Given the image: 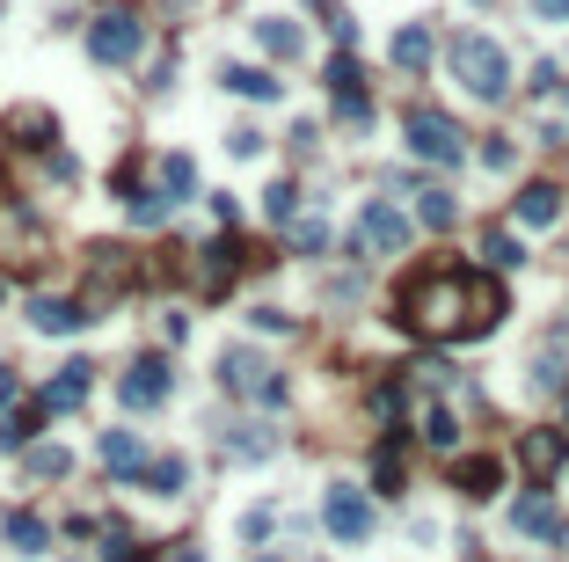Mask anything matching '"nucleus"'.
Wrapping results in <instances>:
<instances>
[{
    "label": "nucleus",
    "instance_id": "nucleus-1",
    "mask_svg": "<svg viewBox=\"0 0 569 562\" xmlns=\"http://www.w3.org/2000/svg\"><path fill=\"white\" fill-rule=\"evenodd\" d=\"M395 329L416 344H460L467 329V270L460 264H424L395 293Z\"/></svg>",
    "mask_w": 569,
    "mask_h": 562
},
{
    "label": "nucleus",
    "instance_id": "nucleus-2",
    "mask_svg": "<svg viewBox=\"0 0 569 562\" xmlns=\"http://www.w3.org/2000/svg\"><path fill=\"white\" fill-rule=\"evenodd\" d=\"M446 73L460 81L467 103H482V110H497L504 95H511V52H504L497 37H482V30H460L446 44Z\"/></svg>",
    "mask_w": 569,
    "mask_h": 562
},
{
    "label": "nucleus",
    "instance_id": "nucleus-3",
    "mask_svg": "<svg viewBox=\"0 0 569 562\" xmlns=\"http://www.w3.org/2000/svg\"><path fill=\"white\" fill-rule=\"evenodd\" d=\"M416 212L402 205V197H365L358 205V219H350V234H344V256L350 264H373V256H409L416 248Z\"/></svg>",
    "mask_w": 569,
    "mask_h": 562
},
{
    "label": "nucleus",
    "instance_id": "nucleus-4",
    "mask_svg": "<svg viewBox=\"0 0 569 562\" xmlns=\"http://www.w3.org/2000/svg\"><path fill=\"white\" fill-rule=\"evenodd\" d=\"M402 154L424 161V168H460V161H467L460 117L438 110V103H409V110H402Z\"/></svg>",
    "mask_w": 569,
    "mask_h": 562
},
{
    "label": "nucleus",
    "instance_id": "nucleus-5",
    "mask_svg": "<svg viewBox=\"0 0 569 562\" xmlns=\"http://www.w3.org/2000/svg\"><path fill=\"white\" fill-rule=\"evenodd\" d=\"M248 264H256V248H248L234 227H220L212 242H190V248H183V278L197 285L205 299H226L234 285H242V270H248Z\"/></svg>",
    "mask_w": 569,
    "mask_h": 562
},
{
    "label": "nucleus",
    "instance_id": "nucleus-6",
    "mask_svg": "<svg viewBox=\"0 0 569 562\" xmlns=\"http://www.w3.org/2000/svg\"><path fill=\"white\" fill-rule=\"evenodd\" d=\"M81 44H88V67H132L139 52H146V16L139 8H95V16L81 22Z\"/></svg>",
    "mask_w": 569,
    "mask_h": 562
},
{
    "label": "nucleus",
    "instance_id": "nucleus-7",
    "mask_svg": "<svg viewBox=\"0 0 569 562\" xmlns=\"http://www.w3.org/2000/svg\"><path fill=\"white\" fill-rule=\"evenodd\" d=\"M322 527H328V541L365 548V541H373V527H379L373 490H358V482H328V490H322Z\"/></svg>",
    "mask_w": 569,
    "mask_h": 562
},
{
    "label": "nucleus",
    "instance_id": "nucleus-8",
    "mask_svg": "<svg viewBox=\"0 0 569 562\" xmlns=\"http://www.w3.org/2000/svg\"><path fill=\"white\" fill-rule=\"evenodd\" d=\"M118 402L132 409V417H146V409H169V402H175V366H169V351H139L132 366L118 372Z\"/></svg>",
    "mask_w": 569,
    "mask_h": 562
},
{
    "label": "nucleus",
    "instance_id": "nucleus-9",
    "mask_svg": "<svg viewBox=\"0 0 569 562\" xmlns=\"http://www.w3.org/2000/svg\"><path fill=\"white\" fill-rule=\"evenodd\" d=\"M518 468H526V482H555L569 468V423H526L518 431Z\"/></svg>",
    "mask_w": 569,
    "mask_h": 562
},
{
    "label": "nucleus",
    "instance_id": "nucleus-10",
    "mask_svg": "<svg viewBox=\"0 0 569 562\" xmlns=\"http://www.w3.org/2000/svg\"><path fill=\"white\" fill-rule=\"evenodd\" d=\"M277 446H285V431H277L271 417H234V423H220V460H234V468H256V460H271Z\"/></svg>",
    "mask_w": 569,
    "mask_h": 562
},
{
    "label": "nucleus",
    "instance_id": "nucleus-11",
    "mask_svg": "<svg viewBox=\"0 0 569 562\" xmlns=\"http://www.w3.org/2000/svg\"><path fill=\"white\" fill-rule=\"evenodd\" d=\"M511 533H526V541H540V548H562V541H569V519H562V504L548 497V482L518 490V504H511Z\"/></svg>",
    "mask_w": 569,
    "mask_h": 562
},
{
    "label": "nucleus",
    "instance_id": "nucleus-12",
    "mask_svg": "<svg viewBox=\"0 0 569 562\" xmlns=\"http://www.w3.org/2000/svg\"><path fill=\"white\" fill-rule=\"evenodd\" d=\"M212 380H220L226 402H248V395L271 380V358H263L256 344H220V358H212Z\"/></svg>",
    "mask_w": 569,
    "mask_h": 562
},
{
    "label": "nucleus",
    "instance_id": "nucleus-13",
    "mask_svg": "<svg viewBox=\"0 0 569 562\" xmlns=\"http://www.w3.org/2000/svg\"><path fill=\"white\" fill-rule=\"evenodd\" d=\"M504 329V278L497 270H467V329L460 344H482V336Z\"/></svg>",
    "mask_w": 569,
    "mask_h": 562
},
{
    "label": "nucleus",
    "instance_id": "nucleus-14",
    "mask_svg": "<svg viewBox=\"0 0 569 562\" xmlns=\"http://www.w3.org/2000/svg\"><path fill=\"white\" fill-rule=\"evenodd\" d=\"M22 315H30L37 336H81L88 321H95V307H88V299H73V293H30V307H22Z\"/></svg>",
    "mask_w": 569,
    "mask_h": 562
},
{
    "label": "nucleus",
    "instance_id": "nucleus-15",
    "mask_svg": "<svg viewBox=\"0 0 569 562\" xmlns=\"http://www.w3.org/2000/svg\"><path fill=\"white\" fill-rule=\"evenodd\" d=\"M0 140L22 146V154H52V146H59V117L44 103H16L8 117H0Z\"/></svg>",
    "mask_w": 569,
    "mask_h": 562
},
{
    "label": "nucleus",
    "instance_id": "nucleus-16",
    "mask_svg": "<svg viewBox=\"0 0 569 562\" xmlns=\"http://www.w3.org/2000/svg\"><path fill=\"white\" fill-rule=\"evenodd\" d=\"M95 395V366L88 358H67V366L52 372V380L37 387V402H44V417H73V409Z\"/></svg>",
    "mask_w": 569,
    "mask_h": 562
},
{
    "label": "nucleus",
    "instance_id": "nucleus-17",
    "mask_svg": "<svg viewBox=\"0 0 569 562\" xmlns=\"http://www.w3.org/2000/svg\"><path fill=\"white\" fill-rule=\"evenodd\" d=\"M562 219V183L555 176H534V183H518V197H511V227H555Z\"/></svg>",
    "mask_w": 569,
    "mask_h": 562
},
{
    "label": "nucleus",
    "instance_id": "nucleus-18",
    "mask_svg": "<svg viewBox=\"0 0 569 562\" xmlns=\"http://www.w3.org/2000/svg\"><path fill=\"white\" fill-rule=\"evenodd\" d=\"M409 402H416V395H409ZM416 431H424V439H431V446H438L446 460L460 453V409H453V395H446V387L416 402Z\"/></svg>",
    "mask_w": 569,
    "mask_h": 562
},
{
    "label": "nucleus",
    "instance_id": "nucleus-19",
    "mask_svg": "<svg viewBox=\"0 0 569 562\" xmlns=\"http://www.w3.org/2000/svg\"><path fill=\"white\" fill-rule=\"evenodd\" d=\"M95 460H103L110 482H139V474H146V439L118 423V431H103V439H95Z\"/></svg>",
    "mask_w": 569,
    "mask_h": 562
},
{
    "label": "nucleus",
    "instance_id": "nucleus-20",
    "mask_svg": "<svg viewBox=\"0 0 569 562\" xmlns=\"http://www.w3.org/2000/svg\"><path fill=\"white\" fill-rule=\"evenodd\" d=\"M453 490H460L467 504H489V497L504 490V460L497 453H453Z\"/></svg>",
    "mask_w": 569,
    "mask_h": 562
},
{
    "label": "nucleus",
    "instance_id": "nucleus-21",
    "mask_svg": "<svg viewBox=\"0 0 569 562\" xmlns=\"http://www.w3.org/2000/svg\"><path fill=\"white\" fill-rule=\"evenodd\" d=\"M220 89L242 95V103H285V81L271 67H248V59H226L220 67Z\"/></svg>",
    "mask_w": 569,
    "mask_h": 562
},
{
    "label": "nucleus",
    "instance_id": "nucleus-22",
    "mask_svg": "<svg viewBox=\"0 0 569 562\" xmlns=\"http://www.w3.org/2000/svg\"><path fill=\"white\" fill-rule=\"evenodd\" d=\"M387 59H395V73L424 81V73H431V59H438V37H431V22H402V30H395V44H387Z\"/></svg>",
    "mask_w": 569,
    "mask_h": 562
},
{
    "label": "nucleus",
    "instance_id": "nucleus-23",
    "mask_svg": "<svg viewBox=\"0 0 569 562\" xmlns=\"http://www.w3.org/2000/svg\"><path fill=\"white\" fill-rule=\"evenodd\" d=\"M402 490H409V439L387 431L373 446V497H402Z\"/></svg>",
    "mask_w": 569,
    "mask_h": 562
},
{
    "label": "nucleus",
    "instance_id": "nucleus-24",
    "mask_svg": "<svg viewBox=\"0 0 569 562\" xmlns=\"http://www.w3.org/2000/svg\"><path fill=\"white\" fill-rule=\"evenodd\" d=\"M409 197H416L409 212H416V227H424V234H453V227H460V197H453L446 183H416Z\"/></svg>",
    "mask_w": 569,
    "mask_h": 562
},
{
    "label": "nucleus",
    "instance_id": "nucleus-25",
    "mask_svg": "<svg viewBox=\"0 0 569 562\" xmlns=\"http://www.w3.org/2000/svg\"><path fill=\"white\" fill-rule=\"evenodd\" d=\"M482 264L497 270V278H511V270H526V234L511 227V219H497V227H482Z\"/></svg>",
    "mask_w": 569,
    "mask_h": 562
},
{
    "label": "nucleus",
    "instance_id": "nucleus-26",
    "mask_svg": "<svg viewBox=\"0 0 569 562\" xmlns=\"http://www.w3.org/2000/svg\"><path fill=\"white\" fill-rule=\"evenodd\" d=\"M256 44H263L271 59H285V67H299V59H307V30H299L293 16H263V22H256Z\"/></svg>",
    "mask_w": 569,
    "mask_h": 562
},
{
    "label": "nucleus",
    "instance_id": "nucleus-27",
    "mask_svg": "<svg viewBox=\"0 0 569 562\" xmlns=\"http://www.w3.org/2000/svg\"><path fill=\"white\" fill-rule=\"evenodd\" d=\"M0 541L16 548V555H52V527H44L37 511H8V519H0Z\"/></svg>",
    "mask_w": 569,
    "mask_h": 562
},
{
    "label": "nucleus",
    "instance_id": "nucleus-28",
    "mask_svg": "<svg viewBox=\"0 0 569 562\" xmlns=\"http://www.w3.org/2000/svg\"><path fill=\"white\" fill-rule=\"evenodd\" d=\"M154 191L169 197V205H190V197H197V161L190 154H161L154 161Z\"/></svg>",
    "mask_w": 569,
    "mask_h": 562
},
{
    "label": "nucleus",
    "instance_id": "nucleus-29",
    "mask_svg": "<svg viewBox=\"0 0 569 562\" xmlns=\"http://www.w3.org/2000/svg\"><path fill=\"white\" fill-rule=\"evenodd\" d=\"M277 234H285V248H299V256H328V219H322V205H314V197L299 205V219H285Z\"/></svg>",
    "mask_w": 569,
    "mask_h": 562
},
{
    "label": "nucleus",
    "instance_id": "nucleus-30",
    "mask_svg": "<svg viewBox=\"0 0 569 562\" xmlns=\"http://www.w3.org/2000/svg\"><path fill=\"white\" fill-rule=\"evenodd\" d=\"M146 497H190V460L183 453H146Z\"/></svg>",
    "mask_w": 569,
    "mask_h": 562
},
{
    "label": "nucleus",
    "instance_id": "nucleus-31",
    "mask_svg": "<svg viewBox=\"0 0 569 562\" xmlns=\"http://www.w3.org/2000/svg\"><path fill=\"white\" fill-rule=\"evenodd\" d=\"M328 110H336V124H344L350 140H365V132H373V95H365V81H350V89H328Z\"/></svg>",
    "mask_w": 569,
    "mask_h": 562
},
{
    "label": "nucleus",
    "instance_id": "nucleus-32",
    "mask_svg": "<svg viewBox=\"0 0 569 562\" xmlns=\"http://www.w3.org/2000/svg\"><path fill=\"white\" fill-rule=\"evenodd\" d=\"M37 431H44V402H16L8 417H0V453H22V446H37Z\"/></svg>",
    "mask_w": 569,
    "mask_h": 562
},
{
    "label": "nucleus",
    "instance_id": "nucleus-33",
    "mask_svg": "<svg viewBox=\"0 0 569 562\" xmlns=\"http://www.w3.org/2000/svg\"><path fill=\"white\" fill-rule=\"evenodd\" d=\"M22 474H30V482H67L73 453L67 446H22Z\"/></svg>",
    "mask_w": 569,
    "mask_h": 562
},
{
    "label": "nucleus",
    "instance_id": "nucleus-34",
    "mask_svg": "<svg viewBox=\"0 0 569 562\" xmlns=\"http://www.w3.org/2000/svg\"><path fill=\"white\" fill-rule=\"evenodd\" d=\"M299 205H307V191H299L293 176H277L271 191H263V219H271V227H285V219H299Z\"/></svg>",
    "mask_w": 569,
    "mask_h": 562
},
{
    "label": "nucleus",
    "instance_id": "nucleus-35",
    "mask_svg": "<svg viewBox=\"0 0 569 562\" xmlns=\"http://www.w3.org/2000/svg\"><path fill=\"white\" fill-rule=\"evenodd\" d=\"M307 8H314V16H322V30L336 37V44H344V52H350V44H358V16H350L344 0H307Z\"/></svg>",
    "mask_w": 569,
    "mask_h": 562
},
{
    "label": "nucleus",
    "instance_id": "nucleus-36",
    "mask_svg": "<svg viewBox=\"0 0 569 562\" xmlns=\"http://www.w3.org/2000/svg\"><path fill=\"white\" fill-rule=\"evenodd\" d=\"M139 191H146V161H139V154H124L118 168H110V197H118V205H132Z\"/></svg>",
    "mask_w": 569,
    "mask_h": 562
},
{
    "label": "nucleus",
    "instance_id": "nucleus-37",
    "mask_svg": "<svg viewBox=\"0 0 569 562\" xmlns=\"http://www.w3.org/2000/svg\"><path fill=\"white\" fill-rule=\"evenodd\" d=\"M475 161H482L489 176H511V168H518V146H511V132H489V140H482V154H475Z\"/></svg>",
    "mask_w": 569,
    "mask_h": 562
},
{
    "label": "nucleus",
    "instance_id": "nucleus-38",
    "mask_svg": "<svg viewBox=\"0 0 569 562\" xmlns=\"http://www.w3.org/2000/svg\"><path fill=\"white\" fill-rule=\"evenodd\" d=\"M285 402H293V380H285V372L271 366V380H263L256 395H248V409H263V417H277V409H285Z\"/></svg>",
    "mask_w": 569,
    "mask_h": 562
},
{
    "label": "nucleus",
    "instance_id": "nucleus-39",
    "mask_svg": "<svg viewBox=\"0 0 569 562\" xmlns=\"http://www.w3.org/2000/svg\"><path fill=\"white\" fill-rule=\"evenodd\" d=\"M248 329H256V336H299V321L285 315V307H271V299H263V307H248Z\"/></svg>",
    "mask_w": 569,
    "mask_h": 562
},
{
    "label": "nucleus",
    "instance_id": "nucleus-40",
    "mask_svg": "<svg viewBox=\"0 0 569 562\" xmlns=\"http://www.w3.org/2000/svg\"><path fill=\"white\" fill-rule=\"evenodd\" d=\"M271 533H277V504H256V511L242 519V541H248V548H263Z\"/></svg>",
    "mask_w": 569,
    "mask_h": 562
},
{
    "label": "nucleus",
    "instance_id": "nucleus-41",
    "mask_svg": "<svg viewBox=\"0 0 569 562\" xmlns=\"http://www.w3.org/2000/svg\"><path fill=\"white\" fill-rule=\"evenodd\" d=\"M263 146H271V140H263L256 124H234V132H226V154H234V161H256Z\"/></svg>",
    "mask_w": 569,
    "mask_h": 562
},
{
    "label": "nucleus",
    "instance_id": "nucleus-42",
    "mask_svg": "<svg viewBox=\"0 0 569 562\" xmlns=\"http://www.w3.org/2000/svg\"><path fill=\"white\" fill-rule=\"evenodd\" d=\"M139 89H146V95H169V89H175V44L154 59V67H146V81H139Z\"/></svg>",
    "mask_w": 569,
    "mask_h": 562
},
{
    "label": "nucleus",
    "instance_id": "nucleus-43",
    "mask_svg": "<svg viewBox=\"0 0 569 562\" xmlns=\"http://www.w3.org/2000/svg\"><path fill=\"white\" fill-rule=\"evenodd\" d=\"M562 89V67L555 59H534V73H526V95H555Z\"/></svg>",
    "mask_w": 569,
    "mask_h": 562
},
{
    "label": "nucleus",
    "instance_id": "nucleus-44",
    "mask_svg": "<svg viewBox=\"0 0 569 562\" xmlns=\"http://www.w3.org/2000/svg\"><path fill=\"white\" fill-rule=\"evenodd\" d=\"M205 205H212V219H220V227H242V197H234V191H212Z\"/></svg>",
    "mask_w": 569,
    "mask_h": 562
},
{
    "label": "nucleus",
    "instance_id": "nucleus-45",
    "mask_svg": "<svg viewBox=\"0 0 569 562\" xmlns=\"http://www.w3.org/2000/svg\"><path fill=\"white\" fill-rule=\"evenodd\" d=\"M44 176H52V183H73V176H81V161H73L67 146H52V154H44Z\"/></svg>",
    "mask_w": 569,
    "mask_h": 562
},
{
    "label": "nucleus",
    "instance_id": "nucleus-46",
    "mask_svg": "<svg viewBox=\"0 0 569 562\" xmlns=\"http://www.w3.org/2000/svg\"><path fill=\"white\" fill-rule=\"evenodd\" d=\"M16 402H22V372L0 358V409H16Z\"/></svg>",
    "mask_w": 569,
    "mask_h": 562
},
{
    "label": "nucleus",
    "instance_id": "nucleus-47",
    "mask_svg": "<svg viewBox=\"0 0 569 562\" xmlns=\"http://www.w3.org/2000/svg\"><path fill=\"white\" fill-rule=\"evenodd\" d=\"M526 16L534 22H569V0H526Z\"/></svg>",
    "mask_w": 569,
    "mask_h": 562
},
{
    "label": "nucleus",
    "instance_id": "nucleus-48",
    "mask_svg": "<svg viewBox=\"0 0 569 562\" xmlns=\"http://www.w3.org/2000/svg\"><path fill=\"white\" fill-rule=\"evenodd\" d=\"M314 146H322V124L299 117V124H293V154H314Z\"/></svg>",
    "mask_w": 569,
    "mask_h": 562
},
{
    "label": "nucleus",
    "instance_id": "nucleus-49",
    "mask_svg": "<svg viewBox=\"0 0 569 562\" xmlns=\"http://www.w3.org/2000/svg\"><path fill=\"white\" fill-rule=\"evenodd\" d=\"M183 336H190V315H161V344H169V351L183 344Z\"/></svg>",
    "mask_w": 569,
    "mask_h": 562
},
{
    "label": "nucleus",
    "instance_id": "nucleus-50",
    "mask_svg": "<svg viewBox=\"0 0 569 562\" xmlns=\"http://www.w3.org/2000/svg\"><path fill=\"white\" fill-rule=\"evenodd\" d=\"M161 562H205V555H197V548L183 541V548H175V555H161Z\"/></svg>",
    "mask_w": 569,
    "mask_h": 562
},
{
    "label": "nucleus",
    "instance_id": "nucleus-51",
    "mask_svg": "<svg viewBox=\"0 0 569 562\" xmlns=\"http://www.w3.org/2000/svg\"><path fill=\"white\" fill-rule=\"evenodd\" d=\"M124 562H161V555H146V548H139V555H124Z\"/></svg>",
    "mask_w": 569,
    "mask_h": 562
},
{
    "label": "nucleus",
    "instance_id": "nucleus-52",
    "mask_svg": "<svg viewBox=\"0 0 569 562\" xmlns=\"http://www.w3.org/2000/svg\"><path fill=\"white\" fill-rule=\"evenodd\" d=\"M0 307H8V270H0Z\"/></svg>",
    "mask_w": 569,
    "mask_h": 562
},
{
    "label": "nucleus",
    "instance_id": "nucleus-53",
    "mask_svg": "<svg viewBox=\"0 0 569 562\" xmlns=\"http://www.w3.org/2000/svg\"><path fill=\"white\" fill-rule=\"evenodd\" d=\"M562 417H569V387H562Z\"/></svg>",
    "mask_w": 569,
    "mask_h": 562
},
{
    "label": "nucleus",
    "instance_id": "nucleus-54",
    "mask_svg": "<svg viewBox=\"0 0 569 562\" xmlns=\"http://www.w3.org/2000/svg\"><path fill=\"white\" fill-rule=\"evenodd\" d=\"M562 110H569V81H562Z\"/></svg>",
    "mask_w": 569,
    "mask_h": 562
},
{
    "label": "nucleus",
    "instance_id": "nucleus-55",
    "mask_svg": "<svg viewBox=\"0 0 569 562\" xmlns=\"http://www.w3.org/2000/svg\"><path fill=\"white\" fill-rule=\"evenodd\" d=\"M256 562H277V555H256Z\"/></svg>",
    "mask_w": 569,
    "mask_h": 562
},
{
    "label": "nucleus",
    "instance_id": "nucleus-56",
    "mask_svg": "<svg viewBox=\"0 0 569 562\" xmlns=\"http://www.w3.org/2000/svg\"><path fill=\"white\" fill-rule=\"evenodd\" d=\"M475 8H482V0H475Z\"/></svg>",
    "mask_w": 569,
    "mask_h": 562
}]
</instances>
